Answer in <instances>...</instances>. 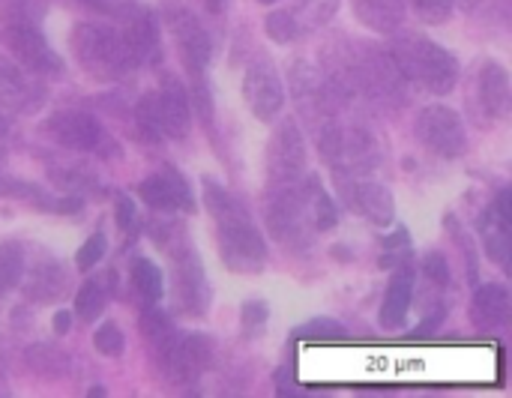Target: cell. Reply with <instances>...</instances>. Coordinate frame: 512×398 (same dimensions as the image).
I'll return each instance as SVG.
<instances>
[{"instance_id": "obj_1", "label": "cell", "mask_w": 512, "mask_h": 398, "mask_svg": "<svg viewBox=\"0 0 512 398\" xmlns=\"http://www.w3.org/2000/svg\"><path fill=\"white\" fill-rule=\"evenodd\" d=\"M204 204L219 228L222 264L234 273H261L267 264V243L252 225L246 207L216 180L204 183Z\"/></svg>"}, {"instance_id": "obj_2", "label": "cell", "mask_w": 512, "mask_h": 398, "mask_svg": "<svg viewBox=\"0 0 512 398\" xmlns=\"http://www.w3.org/2000/svg\"><path fill=\"white\" fill-rule=\"evenodd\" d=\"M390 54L405 72V78L426 87L429 93H450L459 84V60L444 45L426 36L399 33L393 36Z\"/></svg>"}, {"instance_id": "obj_3", "label": "cell", "mask_w": 512, "mask_h": 398, "mask_svg": "<svg viewBox=\"0 0 512 398\" xmlns=\"http://www.w3.org/2000/svg\"><path fill=\"white\" fill-rule=\"evenodd\" d=\"M72 51L81 60V66L99 78H114L135 66V57L129 54L123 33H117L108 24H78L72 30Z\"/></svg>"}, {"instance_id": "obj_4", "label": "cell", "mask_w": 512, "mask_h": 398, "mask_svg": "<svg viewBox=\"0 0 512 398\" xmlns=\"http://www.w3.org/2000/svg\"><path fill=\"white\" fill-rule=\"evenodd\" d=\"M354 81L357 90H363L366 96H372L381 105H405L408 99V78L399 69V63L393 60L390 51L381 48H366L357 60H354Z\"/></svg>"}, {"instance_id": "obj_5", "label": "cell", "mask_w": 512, "mask_h": 398, "mask_svg": "<svg viewBox=\"0 0 512 398\" xmlns=\"http://www.w3.org/2000/svg\"><path fill=\"white\" fill-rule=\"evenodd\" d=\"M156 351V363L162 369V375L171 384H189L195 381L213 360V345L207 336H180L174 333L171 339H165L162 345L153 348Z\"/></svg>"}, {"instance_id": "obj_6", "label": "cell", "mask_w": 512, "mask_h": 398, "mask_svg": "<svg viewBox=\"0 0 512 398\" xmlns=\"http://www.w3.org/2000/svg\"><path fill=\"white\" fill-rule=\"evenodd\" d=\"M309 210H306V195L303 183L285 186V189H270L267 198V228L279 243L297 246L309 240Z\"/></svg>"}, {"instance_id": "obj_7", "label": "cell", "mask_w": 512, "mask_h": 398, "mask_svg": "<svg viewBox=\"0 0 512 398\" xmlns=\"http://www.w3.org/2000/svg\"><path fill=\"white\" fill-rule=\"evenodd\" d=\"M336 183H339V192L351 210L363 213L378 228L393 225L396 201L384 183H378L366 174H351V171H336Z\"/></svg>"}, {"instance_id": "obj_8", "label": "cell", "mask_w": 512, "mask_h": 398, "mask_svg": "<svg viewBox=\"0 0 512 398\" xmlns=\"http://www.w3.org/2000/svg\"><path fill=\"white\" fill-rule=\"evenodd\" d=\"M417 138L441 159H459L468 150L462 117L447 105H429L417 117Z\"/></svg>"}, {"instance_id": "obj_9", "label": "cell", "mask_w": 512, "mask_h": 398, "mask_svg": "<svg viewBox=\"0 0 512 398\" xmlns=\"http://www.w3.org/2000/svg\"><path fill=\"white\" fill-rule=\"evenodd\" d=\"M306 171V144L300 135V126L294 120H285L267 150V177L270 189H285L297 186Z\"/></svg>"}, {"instance_id": "obj_10", "label": "cell", "mask_w": 512, "mask_h": 398, "mask_svg": "<svg viewBox=\"0 0 512 398\" xmlns=\"http://www.w3.org/2000/svg\"><path fill=\"white\" fill-rule=\"evenodd\" d=\"M162 15H165V24L171 27V33L177 36L186 69L192 75H204V69L213 57V42H210L207 30L201 27L198 15L192 9H186L183 3H165Z\"/></svg>"}, {"instance_id": "obj_11", "label": "cell", "mask_w": 512, "mask_h": 398, "mask_svg": "<svg viewBox=\"0 0 512 398\" xmlns=\"http://www.w3.org/2000/svg\"><path fill=\"white\" fill-rule=\"evenodd\" d=\"M3 39L15 57V63H21V69H27L30 75H57L63 69L57 51L48 45V39L24 21H15L3 30Z\"/></svg>"}, {"instance_id": "obj_12", "label": "cell", "mask_w": 512, "mask_h": 398, "mask_svg": "<svg viewBox=\"0 0 512 398\" xmlns=\"http://www.w3.org/2000/svg\"><path fill=\"white\" fill-rule=\"evenodd\" d=\"M45 129H48V135H51L57 144H63V147H69V150H75V153L105 150V141H108L102 123H99L93 114L78 111V108H66V111L51 114L48 123H45Z\"/></svg>"}, {"instance_id": "obj_13", "label": "cell", "mask_w": 512, "mask_h": 398, "mask_svg": "<svg viewBox=\"0 0 512 398\" xmlns=\"http://www.w3.org/2000/svg\"><path fill=\"white\" fill-rule=\"evenodd\" d=\"M174 270H177L174 297H177L180 309L189 318L207 315V309H210V282H207L204 264L198 261V255L189 246L183 252H174Z\"/></svg>"}, {"instance_id": "obj_14", "label": "cell", "mask_w": 512, "mask_h": 398, "mask_svg": "<svg viewBox=\"0 0 512 398\" xmlns=\"http://www.w3.org/2000/svg\"><path fill=\"white\" fill-rule=\"evenodd\" d=\"M243 96H246L252 114L267 123L285 105V84H282L279 72L267 60H258V63L249 66V72L243 78Z\"/></svg>"}, {"instance_id": "obj_15", "label": "cell", "mask_w": 512, "mask_h": 398, "mask_svg": "<svg viewBox=\"0 0 512 398\" xmlns=\"http://www.w3.org/2000/svg\"><path fill=\"white\" fill-rule=\"evenodd\" d=\"M138 195L150 210H186V213L195 210V195H192L186 177L177 171H162V174L147 177L141 183Z\"/></svg>"}, {"instance_id": "obj_16", "label": "cell", "mask_w": 512, "mask_h": 398, "mask_svg": "<svg viewBox=\"0 0 512 398\" xmlns=\"http://www.w3.org/2000/svg\"><path fill=\"white\" fill-rule=\"evenodd\" d=\"M414 282H417V267L408 258L393 270V279L387 285V294L381 303V327L384 330H399L405 324L411 303H414Z\"/></svg>"}, {"instance_id": "obj_17", "label": "cell", "mask_w": 512, "mask_h": 398, "mask_svg": "<svg viewBox=\"0 0 512 398\" xmlns=\"http://www.w3.org/2000/svg\"><path fill=\"white\" fill-rule=\"evenodd\" d=\"M42 87L33 81V75L27 69H21L18 63L6 60L0 54V99L9 105V108H36L42 102Z\"/></svg>"}, {"instance_id": "obj_18", "label": "cell", "mask_w": 512, "mask_h": 398, "mask_svg": "<svg viewBox=\"0 0 512 398\" xmlns=\"http://www.w3.org/2000/svg\"><path fill=\"white\" fill-rule=\"evenodd\" d=\"M156 102H159V114H162L165 135L186 138L189 126H192V102H189L183 84L177 78H165L162 90L156 93Z\"/></svg>"}, {"instance_id": "obj_19", "label": "cell", "mask_w": 512, "mask_h": 398, "mask_svg": "<svg viewBox=\"0 0 512 398\" xmlns=\"http://www.w3.org/2000/svg\"><path fill=\"white\" fill-rule=\"evenodd\" d=\"M477 96L489 117H504L510 111V75L501 63L486 60L477 72Z\"/></svg>"}, {"instance_id": "obj_20", "label": "cell", "mask_w": 512, "mask_h": 398, "mask_svg": "<svg viewBox=\"0 0 512 398\" xmlns=\"http://www.w3.org/2000/svg\"><path fill=\"white\" fill-rule=\"evenodd\" d=\"M471 318L480 330H501L510 321V291L498 282L483 285L474 294Z\"/></svg>"}, {"instance_id": "obj_21", "label": "cell", "mask_w": 512, "mask_h": 398, "mask_svg": "<svg viewBox=\"0 0 512 398\" xmlns=\"http://www.w3.org/2000/svg\"><path fill=\"white\" fill-rule=\"evenodd\" d=\"M63 291H66V273L57 261H39L24 279V297L36 306L57 303L63 297Z\"/></svg>"}, {"instance_id": "obj_22", "label": "cell", "mask_w": 512, "mask_h": 398, "mask_svg": "<svg viewBox=\"0 0 512 398\" xmlns=\"http://www.w3.org/2000/svg\"><path fill=\"white\" fill-rule=\"evenodd\" d=\"M357 18L378 30V33H396L405 18V0H351Z\"/></svg>"}, {"instance_id": "obj_23", "label": "cell", "mask_w": 512, "mask_h": 398, "mask_svg": "<svg viewBox=\"0 0 512 398\" xmlns=\"http://www.w3.org/2000/svg\"><path fill=\"white\" fill-rule=\"evenodd\" d=\"M123 39H126V48H129V54L135 57V63L147 60V57L156 51V45H159V27H156L153 12H138V15L129 21Z\"/></svg>"}, {"instance_id": "obj_24", "label": "cell", "mask_w": 512, "mask_h": 398, "mask_svg": "<svg viewBox=\"0 0 512 398\" xmlns=\"http://www.w3.org/2000/svg\"><path fill=\"white\" fill-rule=\"evenodd\" d=\"M303 195H306V210H309V222L315 231H333L339 222V207L333 204V198L324 192V186L309 177L303 183Z\"/></svg>"}, {"instance_id": "obj_25", "label": "cell", "mask_w": 512, "mask_h": 398, "mask_svg": "<svg viewBox=\"0 0 512 398\" xmlns=\"http://www.w3.org/2000/svg\"><path fill=\"white\" fill-rule=\"evenodd\" d=\"M111 288H114V279L108 276H93L81 285V291L75 294V315L81 321H96L111 297Z\"/></svg>"}, {"instance_id": "obj_26", "label": "cell", "mask_w": 512, "mask_h": 398, "mask_svg": "<svg viewBox=\"0 0 512 398\" xmlns=\"http://www.w3.org/2000/svg\"><path fill=\"white\" fill-rule=\"evenodd\" d=\"M510 219L498 216L495 210H489V219L483 225V240H486V252L498 267H507L510 258Z\"/></svg>"}, {"instance_id": "obj_27", "label": "cell", "mask_w": 512, "mask_h": 398, "mask_svg": "<svg viewBox=\"0 0 512 398\" xmlns=\"http://www.w3.org/2000/svg\"><path fill=\"white\" fill-rule=\"evenodd\" d=\"M135 129L144 141L159 144L165 138V126H162V114H159V102L156 93H147L138 105H135Z\"/></svg>"}, {"instance_id": "obj_28", "label": "cell", "mask_w": 512, "mask_h": 398, "mask_svg": "<svg viewBox=\"0 0 512 398\" xmlns=\"http://www.w3.org/2000/svg\"><path fill=\"white\" fill-rule=\"evenodd\" d=\"M132 285H135V291H138L147 303H159V300H162V291H165L162 270H159L150 258H138V261L132 264Z\"/></svg>"}, {"instance_id": "obj_29", "label": "cell", "mask_w": 512, "mask_h": 398, "mask_svg": "<svg viewBox=\"0 0 512 398\" xmlns=\"http://www.w3.org/2000/svg\"><path fill=\"white\" fill-rule=\"evenodd\" d=\"M288 12L294 15L300 33H309V30L321 27L336 12V0H297Z\"/></svg>"}, {"instance_id": "obj_30", "label": "cell", "mask_w": 512, "mask_h": 398, "mask_svg": "<svg viewBox=\"0 0 512 398\" xmlns=\"http://www.w3.org/2000/svg\"><path fill=\"white\" fill-rule=\"evenodd\" d=\"M24 276V252L18 243H0V297L21 285Z\"/></svg>"}, {"instance_id": "obj_31", "label": "cell", "mask_w": 512, "mask_h": 398, "mask_svg": "<svg viewBox=\"0 0 512 398\" xmlns=\"http://www.w3.org/2000/svg\"><path fill=\"white\" fill-rule=\"evenodd\" d=\"M27 363H30L33 372H39V375H45V378H60V375H66V357H63L57 348H51V345H36V348H30V351H27Z\"/></svg>"}, {"instance_id": "obj_32", "label": "cell", "mask_w": 512, "mask_h": 398, "mask_svg": "<svg viewBox=\"0 0 512 398\" xmlns=\"http://www.w3.org/2000/svg\"><path fill=\"white\" fill-rule=\"evenodd\" d=\"M141 333H144V339L150 342V348H156V345H162L165 339L174 336V327H171V318H168L162 309L150 306V309L141 315Z\"/></svg>"}, {"instance_id": "obj_33", "label": "cell", "mask_w": 512, "mask_h": 398, "mask_svg": "<svg viewBox=\"0 0 512 398\" xmlns=\"http://www.w3.org/2000/svg\"><path fill=\"white\" fill-rule=\"evenodd\" d=\"M264 27H267V36H270L273 42H279V45H288V42H294V39L300 36V27H297L294 15H291L288 9H273V12L267 15Z\"/></svg>"}, {"instance_id": "obj_34", "label": "cell", "mask_w": 512, "mask_h": 398, "mask_svg": "<svg viewBox=\"0 0 512 398\" xmlns=\"http://www.w3.org/2000/svg\"><path fill=\"white\" fill-rule=\"evenodd\" d=\"M93 348H96L102 357H120L123 348H126V336H123V330H120L114 321H105V324L93 333Z\"/></svg>"}, {"instance_id": "obj_35", "label": "cell", "mask_w": 512, "mask_h": 398, "mask_svg": "<svg viewBox=\"0 0 512 398\" xmlns=\"http://www.w3.org/2000/svg\"><path fill=\"white\" fill-rule=\"evenodd\" d=\"M408 258H411V237H408L405 228H399V231H396L393 237H387V243H384L381 267L390 270V267H399V264L408 261Z\"/></svg>"}, {"instance_id": "obj_36", "label": "cell", "mask_w": 512, "mask_h": 398, "mask_svg": "<svg viewBox=\"0 0 512 398\" xmlns=\"http://www.w3.org/2000/svg\"><path fill=\"white\" fill-rule=\"evenodd\" d=\"M453 3L456 0H411L417 18L426 24H444L453 15Z\"/></svg>"}, {"instance_id": "obj_37", "label": "cell", "mask_w": 512, "mask_h": 398, "mask_svg": "<svg viewBox=\"0 0 512 398\" xmlns=\"http://www.w3.org/2000/svg\"><path fill=\"white\" fill-rule=\"evenodd\" d=\"M423 276H426V282H429L432 288L444 291V288L450 285V264H447V258L438 255V252H429V255L423 258Z\"/></svg>"}, {"instance_id": "obj_38", "label": "cell", "mask_w": 512, "mask_h": 398, "mask_svg": "<svg viewBox=\"0 0 512 398\" xmlns=\"http://www.w3.org/2000/svg\"><path fill=\"white\" fill-rule=\"evenodd\" d=\"M105 234L102 231H96V234H90L87 237V243L78 249V255H75V264H78V270H90V267H96L99 261H102V255H105Z\"/></svg>"}, {"instance_id": "obj_39", "label": "cell", "mask_w": 512, "mask_h": 398, "mask_svg": "<svg viewBox=\"0 0 512 398\" xmlns=\"http://www.w3.org/2000/svg\"><path fill=\"white\" fill-rule=\"evenodd\" d=\"M240 318H243L246 330H261L267 324V318H270V306L264 300H249V303H243Z\"/></svg>"}, {"instance_id": "obj_40", "label": "cell", "mask_w": 512, "mask_h": 398, "mask_svg": "<svg viewBox=\"0 0 512 398\" xmlns=\"http://www.w3.org/2000/svg\"><path fill=\"white\" fill-rule=\"evenodd\" d=\"M300 336H306V339H342L345 336V330H342V324L339 321H312V324H306L303 330H300Z\"/></svg>"}, {"instance_id": "obj_41", "label": "cell", "mask_w": 512, "mask_h": 398, "mask_svg": "<svg viewBox=\"0 0 512 398\" xmlns=\"http://www.w3.org/2000/svg\"><path fill=\"white\" fill-rule=\"evenodd\" d=\"M195 108L204 120H213V96L210 87L201 81V75H195Z\"/></svg>"}, {"instance_id": "obj_42", "label": "cell", "mask_w": 512, "mask_h": 398, "mask_svg": "<svg viewBox=\"0 0 512 398\" xmlns=\"http://www.w3.org/2000/svg\"><path fill=\"white\" fill-rule=\"evenodd\" d=\"M117 225L120 231H135L138 225V210L129 198H117Z\"/></svg>"}, {"instance_id": "obj_43", "label": "cell", "mask_w": 512, "mask_h": 398, "mask_svg": "<svg viewBox=\"0 0 512 398\" xmlns=\"http://www.w3.org/2000/svg\"><path fill=\"white\" fill-rule=\"evenodd\" d=\"M51 324H54V333H57V336H66V333H69V327H72V315H69V312H63V309H57V315H54V321H51Z\"/></svg>"}, {"instance_id": "obj_44", "label": "cell", "mask_w": 512, "mask_h": 398, "mask_svg": "<svg viewBox=\"0 0 512 398\" xmlns=\"http://www.w3.org/2000/svg\"><path fill=\"white\" fill-rule=\"evenodd\" d=\"M12 129H15V120H12V114H6V108L0 105V138H6Z\"/></svg>"}, {"instance_id": "obj_45", "label": "cell", "mask_w": 512, "mask_h": 398, "mask_svg": "<svg viewBox=\"0 0 512 398\" xmlns=\"http://www.w3.org/2000/svg\"><path fill=\"white\" fill-rule=\"evenodd\" d=\"M84 6H90V9H105L108 6V0H81Z\"/></svg>"}, {"instance_id": "obj_46", "label": "cell", "mask_w": 512, "mask_h": 398, "mask_svg": "<svg viewBox=\"0 0 512 398\" xmlns=\"http://www.w3.org/2000/svg\"><path fill=\"white\" fill-rule=\"evenodd\" d=\"M225 3H228V0H207V9H210V12H219Z\"/></svg>"}, {"instance_id": "obj_47", "label": "cell", "mask_w": 512, "mask_h": 398, "mask_svg": "<svg viewBox=\"0 0 512 398\" xmlns=\"http://www.w3.org/2000/svg\"><path fill=\"white\" fill-rule=\"evenodd\" d=\"M90 398H99V396H105V387H93L90 393H87Z\"/></svg>"}, {"instance_id": "obj_48", "label": "cell", "mask_w": 512, "mask_h": 398, "mask_svg": "<svg viewBox=\"0 0 512 398\" xmlns=\"http://www.w3.org/2000/svg\"><path fill=\"white\" fill-rule=\"evenodd\" d=\"M258 3H276V0H258Z\"/></svg>"}, {"instance_id": "obj_49", "label": "cell", "mask_w": 512, "mask_h": 398, "mask_svg": "<svg viewBox=\"0 0 512 398\" xmlns=\"http://www.w3.org/2000/svg\"><path fill=\"white\" fill-rule=\"evenodd\" d=\"M0 159H3V150H0Z\"/></svg>"}]
</instances>
